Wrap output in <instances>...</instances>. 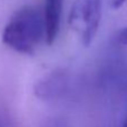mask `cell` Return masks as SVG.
<instances>
[{"mask_svg": "<svg viewBox=\"0 0 127 127\" xmlns=\"http://www.w3.org/2000/svg\"><path fill=\"white\" fill-rule=\"evenodd\" d=\"M2 43L19 54L33 55L46 39L45 20L39 6H23L12 14L1 34Z\"/></svg>", "mask_w": 127, "mask_h": 127, "instance_id": "1", "label": "cell"}, {"mask_svg": "<svg viewBox=\"0 0 127 127\" xmlns=\"http://www.w3.org/2000/svg\"><path fill=\"white\" fill-rule=\"evenodd\" d=\"M102 0H74L69 12L67 24L83 46L94 42L99 31Z\"/></svg>", "mask_w": 127, "mask_h": 127, "instance_id": "2", "label": "cell"}, {"mask_svg": "<svg viewBox=\"0 0 127 127\" xmlns=\"http://www.w3.org/2000/svg\"><path fill=\"white\" fill-rule=\"evenodd\" d=\"M42 9H43L46 29L45 43L51 45L56 39L60 32L63 0H44V6Z\"/></svg>", "mask_w": 127, "mask_h": 127, "instance_id": "3", "label": "cell"}, {"mask_svg": "<svg viewBox=\"0 0 127 127\" xmlns=\"http://www.w3.org/2000/svg\"><path fill=\"white\" fill-rule=\"evenodd\" d=\"M117 42L120 45L127 46V26H125L124 28L119 31L117 35Z\"/></svg>", "mask_w": 127, "mask_h": 127, "instance_id": "4", "label": "cell"}, {"mask_svg": "<svg viewBox=\"0 0 127 127\" xmlns=\"http://www.w3.org/2000/svg\"><path fill=\"white\" fill-rule=\"evenodd\" d=\"M109 2L113 9H119L127 2V0H109Z\"/></svg>", "mask_w": 127, "mask_h": 127, "instance_id": "5", "label": "cell"}, {"mask_svg": "<svg viewBox=\"0 0 127 127\" xmlns=\"http://www.w3.org/2000/svg\"><path fill=\"white\" fill-rule=\"evenodd\" d=\"M122 127H127V116H126V118H125V120H124V123H123V125H122Z\"/></svg>", "mask_w": 127, "mask_h": 127, "instance_id": "6", "label": "cell"}]
</instances>
